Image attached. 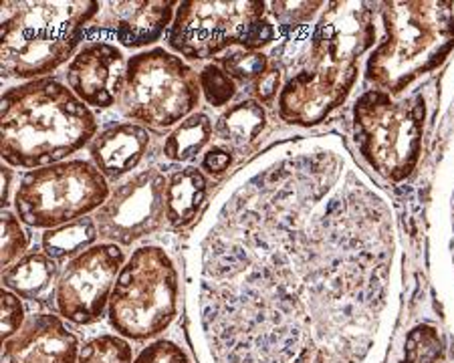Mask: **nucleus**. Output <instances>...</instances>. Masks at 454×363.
<instances>
[{"instance_id": "b1692460", "label": "nucleus", "mask_w": 454, "mask_h": 363, "mask_svg": "<svg viewBox=\"0 0 454 363\" xmlns=\"http://www.w3.org/2000/svg\"><path fill=\"white\" fill-rule=\"evenodd\" d=\"M77 363H131V347L121 337L99 336L87 341Z\"/></svg>"}, {"instance_id": "7c9ffc66", "label": "nucleus", "mask_w": 454, "mask_h": 363, "mask_svg": "<svg viewBox=\"0 0 454 363\" xmlns=\"http://www.w3.org/2000/svg\"><path fill=\"white\" fill-rule=\"evenodd\" d=\"M279 83H281V71L277 67H270V69L262 73V75L259 77V81H256L254 96L259 97L261 101H270L277 96Z\"/></svg>"}, {"instance_id": "4be33fe9", "label": "nucleus", "mask_w": 454, "mask_h": 363, "mask_svg": "<svg viewBox=\"0 0 454 363\" xmlns=\"http://www.w3.org/2000/svg\"><path fill=\"white\" fill-rule=\"evenodd\" d=\"M99 230L95 228V222L91 218H79L75 222L65 224V227H59L49 230L45 236H43V246H45V252L53 259H67L77 254L90 246L95 238H98Z\"/></svg>"}, {"instance_id": "dca6fc26", "label": "nucleus", "mask_w": 454, "mask_h": 363, "mask_svg": "<svg viewBox=\"0 0 454 363\" xmlns=\"http://www.w3.org/2000/svg\"><path fill=\"white\" fill-rule=\"evenodd\" d=\"M432 254L438 287L454 311V142L442 159L432 206Z\"/></svg>"}, {"instance_id": "0eeeda50", "label": "nucleus", "mask_w": 454, "mask_h": 363, "mask_svg": "<svg viewBox=\"0 0 454 363\" xmlns=\"http://www.w3.org/2000/svg\"><path fill=\"white\" fill-rule=\"evenodd\" d=\"M200 85L188 65L164 49L131 57L120 93L121 113L152 127H170L190 118Z\"/></svg>"}, {"instance_id": "423d86ee", "label": "nucleus", "mask_w": 454, "mask_h": 363, "mask_svg": "<svg viewBox=\"0 0 454 363\" xmlns=\"http://www.w3.org/2000/svg\"><path fill=\"white\" fill-rule=\"evenodd\" d=\"M427 105L420 96L404 101L384 91H368L354 109L356 142L380 176L402 182L412 174L422 150Z\"/></svg>"}, {"instance_id": "20e7f679", "label": "nucleus", "mask_w": 454, "mask_h": 363, "mask_svg": "<svg viewBox=\"0 0 454 363\" xmlns=\"http://www.w3.org/2000/svg\"><path fill=\"white\" fill-rule=\"evenodd\" d=\"M99 3H4L0 65L4 75L31 79L69 59Z\"/></svg>"}, {"instance_id": "f3484780", "label": "nucleus", "mask_w": 454, "mask_h": 363, "mask_svg": "<svg viewBox=\"0 0 454 363\" xmlns=\"http://www.w3.org/2000/svg\"><path fill=\"white\" fill-rule=\"evenodd\" d=\"M150 145V135L140 126L121 123L109 127L91 143V156L99 172L107 178H120L142 162Z\"/></svg>"}, {"instance_id": "2f4dec72", "label": "nucleus", "mask_w": 454, "mask_h": 363, "mask_svg": "<svg viewBox=\"0 0 454 363\" xmlns=\"http://www.w3.org/2000/svg\"><path fill=\"white\" fill-rule=\"evenodd\" d=\"M231 164H232V154L229 150L218 148V145L216 148H210L202 159V168L208 174H212V176H218V174L229 170Z\"/></svg>"}, {"instance_id": "7ed1b4c3", "label": "nucleus", "mask_w": 454, "mask_h": 363, "mask_svg": "<svg viewBox=\"0 0 454 363\" xmlns=\"http://www.w3.org/2000/svg\"><path fill=\"white\" fill-rule=\"evenodd\" d=\"M386 39L368 61V79L398 96L434 71L454 49V3H386Z\"/></svg>"}, {"instance_id": "c756f323", "label": "nucleus", "mask_w": 454, "mask_h": 363, "mask_svg": "<svg viewBox=\"0 0 454 363\" xmlns=\"http://www.w3.org/2000/svg\"><path fill=\"white\" fill-rule=\"evenodd\" d=\"M275 17L281 20L283 25H299L305 23L307 19L313 17V12L317 11V6H324L321 3H279L273 4Z\"/></svg>"}, {"instance_id": "39448f33", "label": "nucleus", "mask_w": 454, "mask_h": 363, "mask_svg": "<svg viewBox=\"0 0 454 363\" xmlns=\"http://www.w3.org/2000/svg\"><path fill=\"white\" fill-rule=\"evenodd\" d=\"M174 260L160 246H142L121 268L109 299L114 329L131 339H150L178 313L180 282Z\"/></svg>"}, {"instance_id": "a878e982", "label": "nucleus", "mask_w": 454, "mask_h": 363, "mask_svg": "<svg viewBox=\"0 0 454 363\" xmlns=\"http://www.w3.org/2000/svg\"><path fill=\"white\" fill-rule=\"evenodd\" d=\"M200 87L204 96H207L208 104L215 107L229 104V101L234 97V91H237L232 79L226 75L221 67H216V65H208V67L202 69Z\"/></svg>"}, {"instance_id": "9b49d317", "label": "nucleus", "mask_w": 454, "mask_h": 363, "mask_svg": "<svg viewBox=\"0 0 454 363\" xmlns=\"http://www.w3.org/2000/svg\"><path fill=\"white\" fill-rule=\"evenodd\" d=\"M123 268V251L99 244L77 254L57 282L59 313L77 325L95 323L104 315L112 287Z\"/></svg>"}, {"instance_id": "473e14b6", "label": "nucleus", "mask_w": 454, "mask_h": 363, "mask_svg": "<svg viewBox=\"0 0 454 363\" xmlns=\"http://www.w3.org/2000/svg\"><path fill=\"white\" fill-rule=\"evenodd\" d=\"M273 36H275L273 27H270L269 20L261 19L259 23H254V27L251 28V33H248V36H247V41H245L243 47L248 49V50L261 49V47L269 45V42L273 41Z\"/></svg>"}, {"instance_id": "aec40b11", "label": "nucleus", "mask_w": 454, "mask_h": 363, "mask_svg": "<svg viewBox=\"0 0 454 363\" xmlns=\"http://www.w3.org/2000/svg\"><path fill=\"white\" fill-rule=\"evenodd\" d=\"M265 123V109L254 101H243L226 109L218 118L216 135L234 148H245L262 132Z\"/></svg>"}, {"instance_id": "c85d7f7f", "label": "nucleus", "mask_w": 454, "mask_h": 363, "mask_svg": "<svg viewBox=\"0 0 454 363\" xmlns=\"http://www.w3.org/2000/svg\"><path fill=\"white\" fill-rule=\"evenodd\" d=\"M25 309L19 301V295L3 290V339H11L23 327Z\"/></svg>"}, {"instance_id": "9d476101", "label": "nucleus", "mask_w": 454, "mask_h": 363, "mask_svg": "<svg viewBox=\"0 0 454 363\" xmlns=\"http://www.w3.org/2000/svg\"><path fill=\"white\" fill-rule=\"evenodd\" d=\"M262 3H200L188 0L176 12L170 47L188 59H210L231 45H245L262 19Z\"/></svg>"}, {"instance_id": "bb28decb", "label": "nucleus", "mask_w": 454, "mask_h": 363, "mask_svg": "<svg viewBox=\"0 0 454 363\" xmlns=\"http://www.w3.org/2000/svg\"><path fill=\"white\" fill-rule=\"evenodd\" d=\"M28 244V238L20 227L19 218H14L11 212H3V266H11V263L19 254H23Z\"/></svg>"}, {"instance_id": "f8f14e48", "label": "nucleus", "mask_w": 454, "mask_h": 363, "mask_svg": "<svg viewBox=\"0 0 454 363\" xmlns=\"http://www.w3.org/2000/svg\"><path fill=\"white\" fill-rule=\"evenodd\" d=\"M166 186L164 174L153 168L121 184L95 216L99 236L117 244H131L156 232L168 220Z\"/></svg>"}, {"instance_id": "1a4fd4ad", "label": "nucleus", "mask_w": 454, "mask_h": 363, "mask_svg": "<svg viewBox=\"0 0 454 363\" xmlns=\"http://www.w3.org/2000/svg\"><path fill=\"white\" fill-rule=\"evenodd\" d=\"M376 39L373 12L365 3H333L315 27L305 73L341 93L357 79V59Z\"/></svg>"}, {"instance_id": "2eb2a0df", "label": "nucleus", "mask_w": 454, "mask_h": 363, "mask_svg": "<svg viewBox=\"0 0 454 363\" xmlns=\"http://www.w3.org/2000/svg\"><path fill=\"white\" fill-rule=\"evenodd\" d=\"M176 3L142 0V3H101L93 25L104 28L123 47L140 49L156 42L170 25Z\"/></svg>"}, {"instance_id": "393cba45", "label": "nucleus", "mask_w": 454, "mask_h": 363, "mask_svg": "<svg viewBox=\"0 0 454 363\" xmlns=\"http://www.w3.org/2000/svg\"><path fill=\"white\" fill-rule=\"evenodd\" d=\"M224 73L229 77H237L240 81H251L254 77H261L262 73L269 69L267 57L262 53H254V50H229L223 59Z\"/></svg>"}, {"instance_id": "a211bd4d", "label": "nucleus", "mask_w": 454, "mask_h": 363, "mask_svg": "<svg viewBox=\"0 0 454 363\" xmlns=\"http://www.w3.org/2000/svg\"><path fill=\"white\" fill-rule=\"evenodd\" d=\"M207 198V178L200 170L182 168L174 172L166 186V216L172 227H186L199 214Z\"/></svg>"}, {"instance_id": "4468645a", "label": "nucleus", "mask_w": 454, "mask_h": 363, "mask_svg": "<svg viewBox=\"0 0 454 363\" xmlns=\"http://www.w3.org/2000/svg\"><path fill=\"white\" fill-rule=\"evenodd\" d=\"M79 341L61 319L31 315L3 345V363H77Z\"/></svg>"}, {"instance_id": "f257e3e1", "label": "nucleus", "mask_w": 454, "mask_h": 363, "mask_svg": "<svg viewBox=\"0 0 454 363\" xmlns=\"http://www.w3.org/2000/svg\"><path fill=\"white\" fill-rule=\"evenodd\" d=\"M400 290L394 210L335 135L234 174L190 249L200 363H382Z\"/></svg>"}, {"instance_id": "cd10ccee", "label": "nucleus", "mask_w": 454, "mask_h": 363, "mask_svg": "<svg viewBox=\"0 0 454 363\" xmlns=\"http://www.w3.org/2000/svg\"><path fill=\"white\" fill-rule=\"evenodd\" d=\"M134 363H190L184 350L176 345L174 341L160 339L153 341L152 345L145 347Z\"/></svg>"}, {"instance_id": "6e6552de", "label": "nucleus", "mask_w": 454, "mask_h": 363, "mask_svg": "<svg viewBox=\"0 0 454 363\" xmlns=\"http://www.w3.org/2000/svg\"><path fill=\"white\" fill-rule=\"evenodd\" d=\"M107 192L98 166L73 159L25 174L14 194V208L20 222L53 230L104 206Z\"/></svg>"}, {"instance_id": "72a5a7b5", "label": "nucleus", "mask_w": 454, "mask_h": 363, "mask_svg": "<svg viewBox=\"0 0 454 363\" xmlns=\"http://www.w3.org/2000/svg\"><path fill=\"white\" fill-rule=\"evenodd\" d=\"M3 206L9 205V184H11V170L9 168H3Z\"/></svg>"}, {"instance_id": "5701e85b", "label": "nucleus", "mask_w": 454, "mask_h": 363, "mask_svg": "<svg viewBox=\"0 0 454 363\" xmlns=\"http://www.w3.org/2000/svg\"><path fill=\"white\" fill-rule=\"evenodd\" d=\"M442 355V339L432 325H419L408 333L402 363H436Z\"/></svg>"}, {"instance_id": "412c9836", "label": "nucleus", "mask_w": 454, "mask_h": 363, "mask_svg": "<svg viewBox=\"0 0 454 363\" xmlns=\"http://www.w3.org/2000/svg\"><path fill=\"white\" fill-rule=\"evenodd\" d=\"M212 123L204 113H194L168 135L164 156L172 162H190L210 142Z\"/></svg>"}, {"instance_id": "6ab92c4d", "label": "nucleus", "mask_w": 454, "mask_h": 363, "mask_svg": "<svg viewBox=\"0 0 454 363\" xmlns=\"http://www.w3.org/2000/svg\"><path fill=\"white\" fill-rule=\"evenodd\" d=\"M57 274V265L49 254L31 252L17 265L6 266L3 273V285L11 293L35 301L49 293Z\"/></svg>"}, {"instance_id": "f03ea898", "label": "nucleus", "mask_w": 454, "mask_h": 363, "mask_svg": "<svg viewBox=\"0 0 454 363\" xmlns=\"http://www.w3.org/2000/svg\"><path fill=\"white\" fill-rule=\"evenodd\" d=\"M98 121L75 93L55 79L12 87L0 109V151L14 168H41L75 154Z\"/></svg>"}, {"instance_id": "ddd939ff", "label": "nucleus", "mask_w": 454, "mask_h": 363, "mask_svg": "<svg viewBox=\"0 0 454 363\" xmlns=\"http://www.w3.org/2000/svg\"><path fill=\"white\" fill-rule=\"evenodd\" d=\"M123 79V55L109 42H91L71 61L67 69V81L73 93L85 105L109 107L121 93Z\"/></svg>"}]
</instances>
